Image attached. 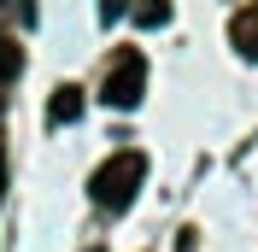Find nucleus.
<instances>
[{"label": "nucleus", "mask_w": 258, "mask_h": 252, "mask_svg": "<svg viewBox=\"0 0 258 252\" xmlns=\"http://www.w3.org/2000/svg\"><path fill=\"white\" fill-rule=\"evenodd\" d=\"M88 252H100V246H88Z\"/></svg>", "instance_id": "6e6552de"}, {"label": "nucleus", "mask_w": 258, "mask_h": 252, "mask_svg": "<svg viewBox=\"0 0 258 252\" xmlns=\"http://www.w3.org/2000/svg\"><path fill=\"white\" fill-rule=\"evenodd\" d=\"M47 117H53V123H77V117H82V88H71V82H64L59 94H53Z\"/></svg>", "instance_id": "7ed1b4c3"}, {"label": "nucleus", "mask_w": 258, "mask_h": 252, "mask_svg": "<svg viewBox=\"0 0 258 252\" xmlns=\"http://www.w3.org/2000/svg\"><path fill=\"white\" fill-rule=\"evenodd\" d=\"M141 88H147V59L141 53H123V59L112 65L106 88H100V100H106L112 111H129V106H141Z\"/></svg>", "instance_id": "f03ea898"}, {"label": "nucleus", "mask_w": 258, "mask_h": 252, "mask_svg": "<svg viewBox=\"0 0 258 252\" xmlns=\"http://www.w3.org/2000/svg\"><path fill=\"white\" fill-rule=\"evenodd\" d=\"M123 6L129 0H100V18H123Z\"/></svg>", "instance_id": "423d86ee"}, {"label": "nucleus", "mask_w": 258, "mask_h": 252, "mask_svg": "<svg viewBox=\"0 0 258 252\" xmlns=\"http://www.w3.org/2000/svg\"><path fill=\"white\" fill-rule=\"evenodd\" d=\"M135 24L141 30H164L170 24V0H135Z\"/></svg>", "instance_id": "20e7f679"}, {"label": "nucleus", "mask_w": 258, "mask_h": 252, "mask_svg": "<svg viewBox=\"0 0 258 252\" xmlns=\"http://www.w3.org/2000/svg\"><path fill=\"white\" fill-rule=\"evenodd\" d=\"M0 77H18V53L6 47V41H0Z\"/></svg>", "instance_id": "39448f33"}, {"label": "nucleus", "mask_w": 258, "mask_h": 252, "mask_svg": "<svg viewBox=\"0 0 258 252\" xmlns=\"http://www.w3.org/2000/svg\"><path fill=\"white\" fill-rule=\"evenodd\" d=\"M141 182H147V158L123 147V153H112L94 176H88V194H94L100 211H129L135 194H141Z\"/></svg>", "instance_id": "f257e3e1"}, {"label": "nucleus", "mask_w": 258, "mask_h": 252, "mask_svg": "<svg viewBox=\"0 0 258 252\" xmlns=\"http://www.w3.org/2000/svg\"><path fill=\"white\" fill-rule=\"evenodd\" d=\"M0 188H6V164H0Z\"/></svg>", "instance_id": "0eeeda50"}]
</instances>
